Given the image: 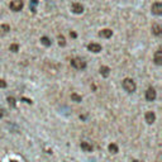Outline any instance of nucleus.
Returning a JSON list of instances; mask_svg holds the SVG:
<instances>
[{"instance_id": "obj_1", "label": "nucleus", "mask_w": 162, "mask_h": 162, "mask_svg": "<svg viewBox=\"0 0 162 162\" xmlns=\"http://www.w3.org/2000/svg\"><path fill=\"white\" fill-rule=\"evenodd\" d=\"M122 85H123V89L126 90L127 92H134L135 91V89H137V85H135V82H134L132 79H124L123 80V82H122Z\"/></svg>"}, {"instance_id": "obj_2", "label": "nucleus", "mask_w": 162, "mask_h": 162, "mask_svg": "<svg viewBox=\"0 0 162 162\" xmlns=\"http://www.w3.org/2000/svg\"><path fill=\"white\" fill-rule=\"evenodd\" d=\"M71 66L77 70H84L86 67V62L82 58H74V60H71Z\"/></svg>"}, {"instance_id": "obj_3", "label": "nucleus", "mask_w": 162, "mask_h": 162, "mask_svg": "<svg viewBox=\"0 0 162 162\" xmlns=\"http://www.w3.org/2000/svg\"><path fill=\"white\" fill-rule=\"evenodd\" d=\"M23 5H24L23 0H13V1L9 4V8H10L13 12H19V10L23 9Z\"/></svg>"}, {"instance_id": "obj_4", "label": "nucleus", "mask_w": 162, "mask_h": 162, "mask_svg": "<svg viewBox=\"0 0 162 162\" xmlns=\"http://www.w3.org/2000/svg\"><path fill=\"white\" fill-rule=\"evenodd\" d=\"M152 13L155 15H161L162 14V3L161 1H156L152 4Z\"/></svg>"}, {"instance_id": "obj_5", "label": "nucleus", "mask_w": 162, "mask_h": 162, "mask_svg": "<svg viewBox=\"0 0 162 162\" xmlns=\"http://www.w3.org/2000/svg\"><path fill=\"white\" fill-rule=\"evenodd\" d=\"M156 96H157V94H156V90L153 87H148L147 91H146V100L147 101H155Z\"/></svg>"}, {"instance_id": "obj_6", "label": "nucleus", "mask_w": 162, "mask_h": 162, "mask_svg": "<svg viewBox=\"0 0 162 162\" xmlns=\"http://www.w3.org/2000/svg\"><path fill=\"white\" fill-rule=\"evenodd\" d=\"M87 49L94 52V53H99V52L101 51V46H100L99 43H89V44H87Z\"/></svg>"}, {"instance_id": "obj_7", "label": "nucleus", "mask_w": 162, "mask_h": 162, "mask_svg": "<svg viewBox=\"0 0 162 162\" xmlns=\"http://www.w3.org/2000/svg\"><path fill=\"white\" fill-rule=\"evenodd\" d=\"M153 61H155V64L158 65V66H161V65H162V49L161 48H158L157 51H156Z\"/></svg>"}, {"instance_id": "obj_8", "label": "nucleus", "mask_w": 162, "mask_h": 162, "mask_svg": "<svg viewBox=\"0 0 162 162\" xmlns=\"http://www.w3.org/2000/svg\"><path fill=\"white\" fill-rule=\"evenodd\" d=\"M144 118H146V122L148 124H153L156 122V114L153 112H147L146 115H144Z\"/></svg>"}, {"instance_id": "obj_9", "label": "nucleus", "mask_w": 162, "mask_h": 162, "mask_svg": "<svg viewBox=\"0 0 162 162\" xmlns=\"http://www.w3.org/2000/svg\"><path fill=\"white\" fill-rule=\"evenodd\" d=\"M99 35H100V37H104V38H110V37L113 35V30H112V29H108V28L101 29V30L99 32Z\"/></svg>"}, {"instance_id": "obj_10", "label": "nucleus", "mask_w": 162, "mask_h": 162, "mask_svg": "<svg viewBox=\"0 0 162 162\" xmlns=\"http://www.w3.org/2000/svg\"><path fill=\"white\" fill-rule=\"evenodd\" d=\"M72 10H74L75 14H81L84 12V7L81 4H79V3H74L72 4Z\"/></svg>"}, {"instance_id": "obj_11", "label": "nucleus", "mask_w": 162, "mask_h": 162, "mask_svg": "<svg viewBox=\"0 0 162 162\" xmlns=\"http://www.w3.org/2000/svg\"><path fill=\"white\" fill-rule=\"evenodd\" d=\"M152 33L155 35H160L162 33V28H161V25L160 24H152Z\"/></svg>"}, {"instance_id": "obj_12", "label": "nucleus", "mask_w": 162, "mask_h": 162, "mask_svg": "<svg viewBox=\"0 0 162 162\" xmlns=\"http://www.w3.org/2000/svg\"><path fill=\"white\" fill-rule=\"evenodd\" d=\"M100 74H101V76L108 77L109 74H110V69H109L108 66H101V67H100Z\"/></svg>"}, {"instance_id": "obj_13", "label": "nucleus", "mask_w": 162, "mask_h": 162, "mask_svg": "<svg viewBox=\"0 0 162 162\" xmlns=\"http://www.w3.org/2000/svg\"><path fill=\"white\" fill-rule=\"evenodd\" d=\"M81 149H84L85 152H91L92 151V146L87 142H81Z\"/></svg>"}, {"instance_id": "obj_14", "label": "nucleus", "mask_w": 162, "mask_h": 162, "mask_svg": "<svg viewBox=\"0 0 162 162\" xmlns=\"http://www.w3.org/2000/svg\"><path fill=\"white\" fill-rule=\"evenodd\" d=\"M108 148H109V152H110V153H113V155H115V153H118V152H119V148H118V146H117L115 143H110Z\"/></svg>"}, {"instance_id": "obj_15", "label": "nucleus", "mask_w": 162, "mask_h": 162, "mask_svg": "<svg viewBox=\"0 0 162 162\" xmlns=\"http://www.w3.org/2000/svg\"><path fill=\"white\" fill-rule=\"evenodd\" d=\"M41 43H42L43 46H46V47H49V46L52 44V41L49 39L48 37H46V35H44V37H42V38H41Z\"/></svg>"}, {"instance_id": "obj_16", "label": "nucleus", "mask_w": 162, "mask_h": 162, "mask_svg": "<svg viewBox=\"0 0 162 162\" xmlns=\"http://www.w3.org/2000/svg\"><path fill=\"white\" fill-rule=\"evenodd\" d=\"M71 99H72L74 101H76V103H80V101L82 100V98H81L80 95H77L76 92H72V94H71Z\"/></svg>"}, {"instance_id": "obj_17", "label": "nucleus", "mask_w": 162, "mask_h": 162, "mask_svg": "<svg viewBox=\"0 0 162 162\" xmlns=\"http://www.w3.org/2000/svg\"><path fill=\"white\" fill-rule=\"evenodd\" d=\"M58 44H60L61 47H65V46H66V39H65V37L62 34L58 35Z\"/></svg>"}, {"instance_id": "obj_18", "label": "nucleus", "mask_w": 162, "mask_h": 162, "mask_svg": "<svg viewBox=\"0 0 162 162\" xmlns=\"http://www.w3.org/2000/svg\"><path fill=\"white\" fill-rule=\"evenodd\" d=\"M8 103H9V105L12 106V108H15V105H17V101H15V99L13 96H9L8 98Z\"/></svg>"}, {"instance_id": "obj_19", "label": "nucleus", "mask_w": 162, "mask_h": 162, "mask_svg": "<svg viewBox=\"0 0 162 162\" xmlns=\"http://www.w3.org/2000/svg\"><path fill=\"white\" fill-rule=\"evenodd\" d=\"M0 29H1L3 32H9V30H10V27H9L8 24H3V25L0 27Z\"/></svg>"}, {"instance_id": "obj_20", "label": "nucleus", "mask_w": 162, "mask_h": 162, "mask_svg": "<svg viewBox=\"0 0 162 162\" xmlns=\"http://www.w3.org/2000/svg\"><path fill=\"white\" fill-rule=\"evenodd\" d=\"M9 49H10V51H13V52H17V51L19 49V46H18V44H10Z\"/></svg>"}, {"instance_id": "obj_21", "label": "nucleus", "mask_w": 162, "mask_h": 162, "mask_svg": "<svg viewBox=\"0 0 162 162\" xmlns=\"http://www.w3.org/2000/svg\"><path fill=\"white\" fill-rule=\"evenodd\" d=\"M0 87H1V89H4V87H7V82H5L4 80H0Z\"/></svg>"}, {"instance_id": "obj_22", "label": "nucleus", "mask_w": 162, "mask_h": 162, "mask_svg": "<svg viewBox=\"0 0 162 162\" xmlns=\"http://www.w3.org/2000/svg\"><path fill=\"white\" fill-rule=\"evenodd\" d=\"M70 35L72 37V38H76V35H77V34H76L75 32H70Z\"/></svg>"}, {"instance_id": "obj_23", "label": "nucleus", "mask_w": 162, "mask_h": 162, "mask_svg": "<svg viewBox=\"0 0 162 162\" xmlns=\"http://www.w3.org/2000/svg\"><path fill=\"white\" fill-rule=\"evenodd\" d=\"M23 100H24L27 104H32V100H29V99H24V98H23Z\"/></svg>"}, {"instance_id": "obj_24", "label": "nucleus", "mask_w": 162, "mask_h": 162, "mask_svg": "<svg viewBox=\"0 0 162 162\" xmlns=\"http://www.w3.org/2000/svg\"><path fill=\"white\" fill-rule=\"evenodd\" d=\"M3 115H4V112H3V110H1V109H0V118H1V117H3Z\"/></svg>"}, {"instance_id": "obj_25", "label": "nucleus", "mask_w": 162, "mask_h": 162, "mask_svg": "<svg viewBox=\"0 0 162 162\" xmlns=\"http://www.w3.org/2000/svg\"><path fill=\"white\" fill-rule=\"evenodd\" d=\"M132 162H138V161H132Z\"/></svg>"}]
</instances>
